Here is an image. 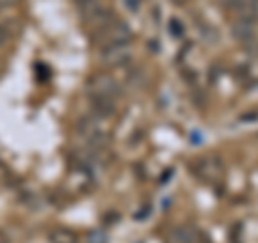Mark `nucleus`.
Segmentation results:
<instances>
[{"label": "nucleus", "instance_id": "obj_1", "mask_svg": "<svg viewBox=\"0 0 258 243\" xmlns=\"http://www.w3.org/2000/svg\"><path fill=\"white\" fill-rule=\"evenodd\" d=\"M78 132H80V136H82L95 151L108 144V136L110 134H108V127H106V118H101V116H97V114L86 116V118L80 120Z\"/></svg>", "mask_w": 258, "mask_h": 243}, {"label": "nucleus", "instance_id": "obj_2", "mask_svg": "<svg viewBox=\"0 0 258 243\" xmlns=\"http://www.w3.org/2000/svg\"><path fill=\"white\" fill-rule=\"evenodd\" d=\"M129 39H132V30H129L127 24L112 20L110 24H106L103 28L97 30V41H99L103 47L108 45H125Z\"/></svg>", "mask_w": 258, "mask_h": 243}, {"label": "nucleus", "instance_id": "obj_3", "mask_svg": "<svg viewBox=\"0 0 258 243\" xmlns=\"http://www.w3.org/2000/svg\"><path fill=\"white\" fill-rule=\"evenodd\" d=\"M82 18L88 26H95V30H99L114 20V15H112L110 7L106 3H101V0H88V3L82 5Z\"/></svg>", "mask_w": 258, "mask_h": 243}, {"label": "nucleus", "instance_id": "obj_4", "mask_svg": "<svg viewBox=\"0 0 258 243\" xmlns=\"http://www.w3.org/2000/svg\"><path fill=\"white\" fill-rule=\"evenodd\" d=\"M88 91H91L93 97H99V99H116V97L120 95V86L112 76L99 74V76L91 78Z\"/></svg>", "mask_w": 258, "mask_h": 243}, {"label": "nucleus", "instance_id": "obj_5", "mask_svg": "<svg viewBox=\"0 0 258 243\" xmlns=\"http://www.w3.org/2000/svg\"><path fill=\"white\" fill-rule=\"evenodd\" d=\"M101 60L108 67H120V65L132 60V52L127 50V45H108L101 52Z\"/></svg>", "mask_w": 258, "mask_h": 243}, {"label": "nucleus", "instance_id": "obj_6", "mask_svg": "<svg viewBox=\"0 0 258 243\" xmlns=\"http://www.w3.org/2000/svg\"><path fill=\"white\" fill-rule=\"evenodd\" d=\"M232 11L237 13L239 20L256 22V20H258V0H241V3H239Z\"/></svg>", "mask_w": 258, "mask_h": 243}, {"label": "nucleus", "instance_id": "obj_7", "mask_svg": "<svg viewBox=\"0 0 258 243\" xmlns=\"http://www.w3.org/2000/svg\"><path fill=\"white\" fill-rule=\"evenodd\" d=\"M254 24L256 22H247V20H237L235 24H232V37L237 39V41H247V39L254 37Z\"/></svg>", "mask_w": 258, "mask_h": 243}, {"label": "nucleus", "instance_id": "obj_8", "mask_svg": "<svg viewBox=\"0 0 258 243\" xmlns=\"http://www.w3.org/2000/svg\"><path fill=\"white\" fill-rule=\"evenodd\" d=\"M116 112L114 106V99H99V97H93V114L101 116V118H108Z\"/></svg>", "mask_w": 258, "mask_h": 243}, {"label": "nucleus", "instance_id": "obj_9", "mask_svg": "<svg viewBox=\"0 0 258 243\" xmlns=\"http://www.w3.org/2000/svg\"><path fill=\"white\" fill-rule=\"evenodd\" d=\"M50 243H78V237L69 228H54L50 232Z\"/></svg>", "mask_w": 258, "mask_h": 243}, {"label": "nucleus", "instance_id": "obj_10", "mask_svg": "<svg viewBox=\"0 0 258 243\" xmlns=\"http://www.w3.org/2000/svg\"><path fill=\"white\" fill-rule=\"evenodd\" d=\"M108 239H106V234H103L101 230H95V232H91L88 234V243H106Z\"/></svg>", "mask_w": 258, "mask_h": 243}, {"label": "nucleus", "instance_id": "obj_11", "mask_svg": "<svg viewBox=\"0 0 258 243\" xmlns=\"http://www.w3.org/2000/svg\"><path fill=\"white\" fill-rule=\"evenodd\" d=\"M241 3V0H217L220 7H226V9H235V7Z\"/></svg>", "mask_w": 258, "mask_h": 243}, {"label": "nucleus", "instance_id": "obj_12", "mask_svg": "<svg viewBox=\"0 0 258 243\" xmlns=\"http://www.w3.org/2000/svg\"><path fill=\"white\" fill-rule=\"evenodd\" d=\"M170 30H172V35H176V37L183 35V26H179V22H176V20L170 22Z\"/></svg>", "mask_w": 258, "mask_h": 243}, {"label": "nucleus", "instance_id": "obj_13", "mask_svg": "<svg viewBox=\"0 0 258 243\" xmlns=\"http://www.w3.org/2000/svg\"><path fill=\"white\" fill-rule=\"evenodd\" d=\"M7 37H9V32H7L3 26H0V47H3L7 43Z\"/></svg>", "mask_w": 258, "mask_h": 243}, {"label": "nucleus", "instance_id": "obj_14", "mask_svg": "<svg viewBox=\"0 0 258 243\" xmlns=\"http://www.w3.org/2000/svg\"><path fill=\"white\" fill-rule=\"evenodd\" d=\"M13 3H18V0H0V7H9Z\"/></svg>", "mask_w": 258, "mask_h": 243}, {"label": "nucleus", "instance_id": "obj_15", "mask_svg": "<svg viewBox=\"0 0 258 243\" xmlns=\"http://www.w3.org/2000/svg\"><path fill=\"white\" fill-rule=\"evenodd\" d=\"M172 3H174V5H185L187 0H172Z\"/></svg>", "mask_w": 258, "mask_h": 243}, {"label": "nucleus", "instance_id": "obj_16", "mask_svg": "<svg viewBox=\"0 0 258 243\" xmlns=\"http://www.w3.org/2000/svg\"><path fill=\"white\" fill-rule=\"evenodd\" d=\"M76 3H82L84 5V3H88V0H76Z\"/></svg>", "mask_w": 258, "mask_h": 243}]
</instances>
